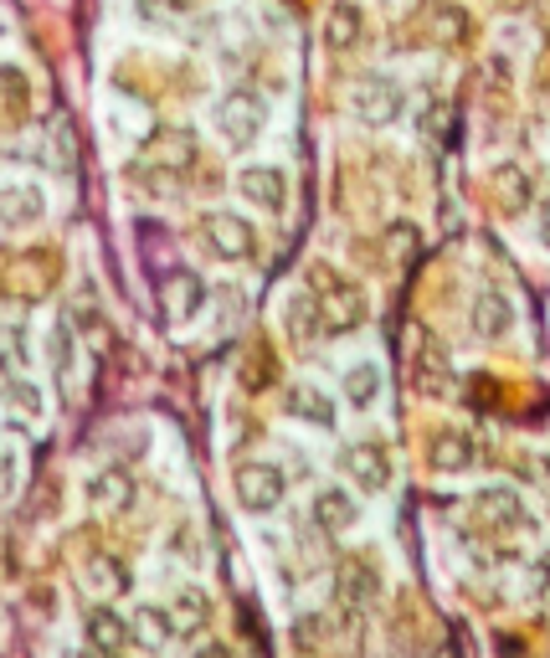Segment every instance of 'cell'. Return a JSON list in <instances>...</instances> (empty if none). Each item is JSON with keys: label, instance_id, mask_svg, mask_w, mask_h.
<instances>
[{"label": "cell", "instance_id": "obj_1", "mask_svg": "<svg viewBox=\"0 0 550 658\" xmlns=\"http://www.w3.org/2000/svg\"><path fill=\"white\" fill-rule=\"evenodd\" d=\"M310 304L324 335H350L365 320V294L350 278H335V268H314L310 278Z\"/></svg>", "mask_w": 550, "mask_h": 658}, {"label": "cell", "instance_id": "obj_2", "mask_svg": "<svg viewBox=\"0 0 550 658\" xmlns=\"http://www.w3.org/2000/svg\"><path fill=\"white\" fill-rule=\"evenodd\" d=\"M350 114H355L365 129H391V124H402L406 82L391 78V72H365V78L350 88Z\"/></svg>", "mask_w": 550, "mask_h": 658}, {"label": "cell", "instance_id": "obj_3", "mask_svg": "<svg viewBox=\"0 0 550 658\" xmlns=\"http://www.w3.org/2000/svg\"><path fill=\"white\" fill-rule=\"evenodd\" d=\"M212 124H216V139H222L227 149H247V145H257V135H263L268 114H263V104H257L247 88H232V94L216 98Z\"/></svg>", "mask_w": 550, "mask_h": 658}, {"label": "cell", "instance_id": "obj_4", "mask_svg": "<svg viewBox=\"0 0 550 658\" xmlns=\"http://www.w3.org/2000/svg\"><path fill=\"white\" fill-rule=\"evenodd\" d=\"M202 243L212 257L222 263H247L257 253V232L247 216H232V212H206L202 216Z\"/></svg>", "mask_w": 550, "mask_h": 658}, {"label": "cell", "instance_id": "obj_5", "mask_svg": "<svg viewBox=\"0 0 550 658\" xmlns=\"http://www.w3.org/2000/svg\"><path fill=\"white\" fill-rule=\"evenodd\" d=\"M232 489H237V504L247 514H273L288 494V479H283L278 463H242Z\"/></svg>", "mask_w": 550, "mask_h": 658}, {"label": "cell", "instance_id": "obj_6", "mask_svg": "<svg viewBox=\"0 0 550 658\" xmlns=\"http://www.w3.org/2000/svg\"><path fill=\"white\" fill-rule=\"evenodd\" d=\"M335 463L361 494H381V489L391 484V463H386V453H381L376 443H345Z\"/></svg>", "mask_w": 550, "mask_h": 658}, {"label": "cell", "instance_id": "obj_7", "mask_svg": "<svg viewBox=\"0 0 550 658\" xmlns=\"http://www.w3.org/2000/svg\"><path fill=\"white\" fill-rule=\"evenodd\" d=\"M310 520L320 524L330 540H345L355 524H361V499L350 494V489H340V484H330V489H320V494L310 499Z\"/></svg>", "mask_w": 550, "mask_h": 658}, {"label": "cell", "instance_id": "obj_8", "mask_svg": "<svg viewBox=\"0 0 550 658\" xmlns=\"http://www.w3.org/2000/svg\"><path fill=\"white\" fill-rule=\"evenodd\" d=\"M469 330H473V340H483V345H494V340L510 335V330H514L510 294H499V288H479V298H473V314H469Z\"/></svg>", "mask_w": 550, "mask_h": 658}, {"label": "cell", "instance_id": "obj_9", "mask_svg": "<svg viewBox=\"0 0 550 658\" xmlns=\"http://www.w3.org/2000/svg\"><path fill=\"white\" fill-rule=\"evenodd\" d=\"M237 190H242V202H253L257 212H283V206H288V175L273 170V165H247V170H237Z\"/></svg>", "mask_w": 550, "mask_h": 658}, {"label": "cell", "instance_id": "obj_10", "mask_svg": "<svg viewBox=\"0 0 550 658\" xmlns=\"http://www.w3.org/2000/svg\"><path fill=\"white\" fill-rule=\"evenodd\" d=\"M206 304V283L202 273H190V268H170L160 278V310L170 314V320H190V314H202Z\"/></svg>", "mask_w": 550, "mask_h": 658}, {"label": "cell", "instance_id": "obj_11", "mask_svg": "<svg viewBox=\"0 0 550 658\" xmlns=\"http://www.w3.org/2000/svg\"><path fill=\"white\" fill-rule=\"evenodd\" d=\"M88 504H94V514H104V520H114V514H124L129 504H135V479L124 469H104L88 479Z\"/></svg>", "mask_w": 550, "mask_h": 658}, {"label": "cell", "instance_id": "obj_12", "mask_svg": "<svg viewBox=\"0 0 550 658\" xmlns=\"http://www.w3.org/2000/svg\"><path fill=\"white\" fill-rule=\"evenodd\" d=\"M82 628H88L94 654H104V658H124L129 654V644H135V638H129V618H119L114 607H94Z\"/></svg>", "mask_w": 550, "mask_h": 658}, {"label": "cell", "instance_id": "obj_13", "mask_svg": "<svg viewBox=\"0 0 550 658\" xmlns=\"http://www.w3.org/2000/svg\"><path fill=\"white\" fill-rule=\"evenodd\" d=\"M283 412L298 416V422H310V428H335V402H330V391L324 386H310V381H298V386H288V396H283Z\"/></svg>", "mask_w": 550, "mask_h": 658}, {"label": "cell", "instance_id": "obj_14", "mask_svg": "<svg viewBox=\"0 0 550 658\" xmlns=\"http://www.w3.org/2000/svg\"><path fill=\"white\" fill-rule=\"evenodd\" d=\"M361 27H365L361 6H355V0H335V6L324 11V47H330V52H355Z\"/></svg>", "mask_w": 550, "mask_h": 658}, {"label": "cell", "instance_id": "obj_15", "mask_svg": "<svg viewBox=\"0 0 550 658\" xmlns=\"http://www.w3.org/2000/svg\"><path fill=\"white\" fill-rule=\"evenodd\" d=\"M340 391H345V402L355 406V412H371V406L381 402V391H386V376H381L376 361H355V365H345Z\"/></svg>", "mask_w": 550, "mask_h": 658}, {"label": "cell", "instance_id": "obj_16", "mask_svg": "<svg viewBox=\"0 0 550 658\" xmlns=\"http://www.w3.org/2000/svg\"><path fill=\"white\" fill-rule=\"evenodd\" d=\"M129 638H135L139 648H149V654H160L165 644H175V628H170V612L155 602L135 607V618H129Z\"/></svg>", "mask_w": 550, "mask_h": 658}, {"label": "cell", "instance_id": "obj_17", "mask_svg": "<svg viewBox=\"0 0 550 658\" xmlns=\"http://www.w3.org/2000/svg\"><path fill=\"white\" fill-rule=\"evenodd\" d=\"M473 510L489 514V524H494V530H514V524L530 520V510L520 504V494H514V489H479Z\"/></svg>", "mask_w": 550, "mask_h": 658}, {"label": "cell", "instance_id": "obj_18", "mask_svg": "<svg viewBox=\"0 0 550 658\" xmlns=\"http://www.w3.org/2000/svg\"><path fill=\"white\" fill-rule=\"evenodd\" d=\"M165 612H170L175 638H186V632H202L206 628V618H212V602H206L202 587H186V591H175V602L165 607Z\"/></svg>", "mask_w": 550, "mask_h": 658}, {"label": "cell", "instance_id": "obj_19", "mask_svg": "<svg viewBox=\"0 0 550 658\" xmlns=\"http://www.w3.org/2000/svg\"><path fill=\"white\" fill-rule=\"evenodd\" d=\"M479 448H473L469 432H438V443H432V469L438 473H469Z\"/></svg>", "mask_w": 550, "mask_h": 658}, {"label": "cell", "instance_id": "obj_20", "mask_svg": "<svg viewBox=\"0 0 550 658\" xmlns=\"http://www.w3.org/2000/svg\"><path fill=\"white\" fill-rule=\"evenodd\" d=\"M47 202H41L37 186H0V222L6 227H27V222H41Z\"/></svg>", "mask_w": 550, "mask_h": 658}, {"label": "cell", "instance_id": "obj_21", "mask_svg": "<svg viewBox=\"0 0 550 658\" xmlns=\"http://www.w3.org/2000/svg\"><path fill=\"white\" fill-rule=\"evenodd\" d=\"M494 190H499V206H504V212H524V206H530V170H520V165H499Z\"/></svg>", "mask_w": 550, "mask_h": 658}, {"label": "cell", "instance_id": "obj_22", "mask_svg": "<svg viewBox=\"0 0 550 658\" xmlns=\"http://www.w3.org/2000/svg\"><path fill=\"white\" fill-rule=\"evenodd\" d=\"M82 577H88V587H94L98 597H119V591L129 587V577H124V566L114 561V556H94Z\"/></svg>", "mask_w": 550, "mask_h": 658}, {"label": "cell", "instance_id": "obj_23", "mask_svg": "<svg viewBox=\"0 0 550 658\" xmlns=\"http://www.w3.org/2000/svg\"><path fill=\"white\" fill-rule=\"evenodd\" d=\"M27 104H31L27 78H21L16 68H0V114H6V119H21Z\"/></svg>", "mask_w": 550, "mask_h": 658}, {"label": "cell", "instance_id": "obj_24", "mask_svg": "<svg viewBox=\"0 0 550 658\" xmlns=\"http://www.w3.org/2000/svg\"><path fill=\"white\" fill-rule=\"evenodd\" d=\"M47 350H52L57 376L68 381V371H72V330H68V324H52V335H47Z\"/></svg>", "mask_w": 550, "mask_h": 658}, {"label": "cell", "instance_id": "obj_25", "mask_svg": "<svg viewBox=\"0 0 550 658\" xmlns=\"http://www.w3.org/2000/svg\"><path fill=\"white\" fill-rule=\"evenodd\" d=\"M345 597L371 602V597H376V571H371V566H345Z\"/></svg>", "mask_w": 550, "mask_h": 658}, {"label": "cell", "instance_id": "obj_26", "mask_svg": "<svg viewBox=\"0 0 550 658\" xmlns=\"http://www.w3.org/2000/svg\"><path fill=\"white\" fill-rule=\"evenodd\" d=\"M6 402L16 406V412H27V416H41V391L37 386H6Z\"/></svg>", "mask_w": 550, "mask_h": 658}, {"label": "cell", "instance_id": "obj_27", "mask_svg": "<svg viewBox=\"0 0 550 658\" xmlns=\"http://www.w3.org/2000/svg\"><path fill=\"white\" fill-rule=\"evenodd\" d=\"M11 484H16V453L11 448H0V499L11 494Z\"/></svg>", "mask_w": 550, "mask_h": 658}, {"label": "cell", "instance_id": "obj_28", "mask_svg": "<svg viewBox=\"0 0 550 658\" xmlns=\"http://www.w3.org/2000/svg\"><path fill=\"white\" fill-rule=\"evenodd\" d=\"M190 658H237V654H232V644H216V638H212V644H202Z\"/></svg>", "mask_w": 550, "mask_h": 658}, {"label": "cell", "instance_id": "obj_29", "mask_svg": "<svg viewBox=\"0 0 550 658\" xmlns=\"http://www.w3.org/2000/svg\"><path fill=\"white\" fill-rule=\"evenodd\" d=\"M540 247L550 253V206H546V216H540Z\"/></svg>", "mask_w": 550, "mask_h": 658}, {"label": "cell", "instance_id": "obj_30", "mask_svg": "<svg viewBox=\"0 0 550 658\" xmlns=\"http://www.w3.org/2000/svg\"><path fill=\"white\" fill-rule=\"evenodd\" d=\"M149 6H160V11H186L190 0H149Z\"/></svg>", "mask_w": 550, "mask_h": 658}, {"label": "cell", "instance_id": "obj_31", "mask_svg": "<svg viewBox=\"0 0 550 658\" xmlns=\"http://www.w3.org/2000/svg\"><path fill=\"white\" fill-rule=\"evenodd\" d=\"M11 386V365H6V355H0V391Z\"/></svg>", "mask_w": 550, "mask_h": 658}, {"label": "cell", "instance_id": "obj_32", "mask_svg": "<svg viewBox=\"0 0 550 658\" xmlns=\"http://www.w3.org/2000/svg\"><path fill=\"white\" fill-rule=\"evenodd\" d=\"M62 658H88V654H62Z\"/></svg>", "mask_w": 550, "mask_h": 658}]
</instances>
